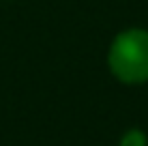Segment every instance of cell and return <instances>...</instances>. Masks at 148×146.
<instances>
[{
	"label": "cell",
	"mask_w": 148,
	"mask_h": 146,
	"mask_svg": "<svg viewBox=\"0 0 148 146\" xmlns=\"http://www.w3.org/2000/svg\"><path fill=\"white\" fill-rule=\"evenodd\" d=\"M110 67L120 82L142 84L148 80V32L129 30L116 37L110 49Z\"/></svg>",
	"instance_id": "cell-1"
},
{
	"label": "cell",
	"mask_w": 148,
	"mask_h": 146,
	"mask_svg": "<svg viewBox=\"0 0 148 146\" xmlns=\"http://www.w3.org/2000/svg\"><path fill=\"white\" fill-rule=\"evenodd\" d=\"M120 146H146V138H144V133H140V131H129L122 138Z\"/></svg>",
	"instance_id": "cell-2"
}]
</instances>
